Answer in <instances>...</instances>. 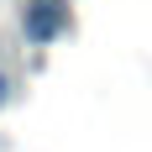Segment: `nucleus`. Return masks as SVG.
Masks as SVG:
<instances>
[{
    "label": "nucleus",
    "instance_id": "obj_1",
    "mask_svg": "<svg viewBox=\"0 0 152 152\" xmlns=\"http://www.w3.org/2000/svg\"><path fill=\"white\" fill-rule=\"evenodd\" d=\"M63 21H68V11H63V0H31L26 16H21V26H26L31 42H53L63 31Z\"/></svg>",
    "mask_w": 152,
    "mask_h": 152
}]
</instances>
